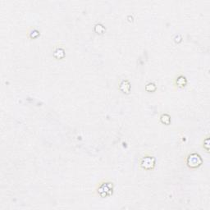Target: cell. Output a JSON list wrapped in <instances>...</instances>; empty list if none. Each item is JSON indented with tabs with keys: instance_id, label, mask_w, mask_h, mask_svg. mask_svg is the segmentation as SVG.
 <instances>
[{
	"instance_id": "obj_8",
	"label": "cell",
	"mask_w": 210,
	"mask_h": 210,
	"mask_svg": "<svg viewBox=\"0 0 210 210\" xmlns=\"http://www.w3.org/2000/svg\"><path fill=\"white\" fill-rule=\"evenodd\" d=\"M95 31L98 33L101 34L104 31V28H103V26L102 25H97L95 26Z\"/></svg>"
},
{
	"instance_id": "obj_5",
	"label": "cell",
	"mask_w": 210,
	"mask_h": 210,
	"mask_svg": "<svg viewBox=\"0 0 210 210\" xmlns=\"http://www.w3.org/2000/svg\"><path fill=\"white\" fill-rule=\"evenodd\" d=\"M54 56H55L57 58H62V57H64V51L61 49V48L57 49L55 51V53H54Z\"/></svg>"
},
{
	"instance_id": "obj_2",
	"label": "cell",
	"mask_w": 210,
	"mask_h": 210,
	"mask_svg": "<svg viewBox=\"0 0 210 210\" xmlns=\"http://www.w3.org/2000/svg\"><path fill=\"white\" fill-rule=\"evenodd\" d=\"M154 159L152 157H146L145 158L142 162H141V166L143 167L145 169H150V168H153L154 166Z\"/></svg>"
},
{
	"instance_id": "obj_6",
	"label": "cell",
	"mask_w": 210,
	"mask_h": 210,
	"mask_svg": "<svg viewBox=\"0 0 210 210\" xmlns=\"http://www.w3.org/2000/svg\"><path fill=\"white\" fill-rule=\"evenodd\" d=\"M161 121H162V122L164 123V124L168 125L169 123H170V117H169L168 114L163 115V116L161 117Z\"/></svg>"
},
{
	"instance_id": "obj_4",
	"label": "cell",
	"mask_w": 210,
	"mask_h": 210,
	"mask_svg": "<svg viewBox=\"0 0 210 210\" xmlns=\"http://www.w3.org/2000/svg\"><path fill=\"white\" fill-rule=\"evenodd\" d=\"M177 83L179 86H185L186 84V80L184 76H181L178 77V79L177 80Z\"/></svg>"
},
{
	"instance_id": "obj_7",
	"label": "cell",
	"mask_w": 210,
	"mask_h": 210,
	"mask_svg": "<svg viewBox=\"0 0 210 210\" xmlns=\"http://www.w3.org/2000/svg\"><path fill=\"white\" fill-rule=\"evenodd\" d=\"M145 90L147 91H149V92H153V91L156 90V86H155V85L153 84V83H149V84H148L147 85H146Z\"/></svg>"
},
{
	"instance_id": "obj_1",
	"label": "cell",
	"mask_w": 210,
	"mask_h": 210,
	"mask_svg": "<svg viewBox=\"0 0 210 210\" xmlns=\"http://www.w3.org/2000/svg\"><path fill=\"white\" fill-rule=\"evenodd\" d=\"M187 163L189 167H191V168H196V167H199L202 163V159H201V157L199 154H193L188 158Z\"/></svg>"
},
{
	"instance_id": "obj_3",
	"label": "cell",
	"mask_w": 210,
	"mask_h": 210,
	"mask_svg": "<svg viewBox=\"0 0 210 210\" xmlns=\"http://www.w3.org/2000/svg\"><path fill=\"white\" fill-rule=\"evenodd\" d=\"M130 88H131V86L127 80H123L120 85V89L124 92V93H128L129 90H130Z\"/></svg>"
}]
</instances>
